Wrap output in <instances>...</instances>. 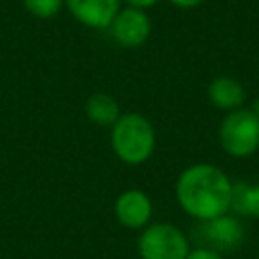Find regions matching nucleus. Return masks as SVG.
Here are the masks:
<instances>
[{"instance_id": "obj_1", "label": "nucleus", "mask_w": 259, "mask_h": 259, "mask_svg": "<svg viewBox=\"0 0 259 259\" xmlns=\"http://www.w3.org/2000/svg\"><path fill=\"white\" fill-rule=\"evenodd\" d=\"M233 182L212 164H192L176 180V200L196 221H208L231 210Z\"/></svg>"}, {"instance_id": "obj_2", "label": "nucleus", "mask_w": 259, "mask_h": 259, "mask_svg": "<svg viewBox=\"0 0 259 259\" xmlns=\"http://www.w3.org/2000/svg\"><path fill=\"white\" fill-rule=\"evenodd\" d=\"M156 146V134L152 123L142 113H123L111 125V148L115 156L130 164H144Z\"/></svg>"}, {"instance_id": "obj_3", "label": "nucleus", "mask_w": 259, "mask_h": 259, "mask_svg": "<svg viewBox=\"0 0 259 259\" xmlns=\"http://www.w3.org/2000/svg\"><path fill=\"white\" fill-rule=\"evenodd\" d=\"M219 142L233 158H247L259 150V115L239 107L229 111L219 125Z\"/></svg>"}, {"instance_id": "obj_4", "label": "nucleus", "mask_w": 259, "mask_h": 259, "mask_svg": "<svg viewBox=\"0 0 259 259\" xmlns=\"http://www.w3.org/2000/svg\"><path fill=\"white\" fill-rule=\"evenodd\" d=\"M190 251L186 235L172 223H154L138 239L142 259H186Z\"/></svg>"}, {"instance_id": "obj_5", "label": "nucleus", "mask_w": 259, "mask_h": 259, "mask_svg": "<svg viewBox=\"0 0 259 259\" xmlns=\"http://www.w3.org/2000/svg\"><path fill=\"white\" fill-rule=\"evenodd\" d=\"M192 237L198 243V247H206L217 253H223V251H235L243 245L245 229L237 217L221 214L208 221H198V225L192 229Z\"/></svg>"}, {"instance_id": "obj_6", "label": "nucleus", "mask_w": 259, "mask_h": 259, "mask_svg": "<svg viewBox=\"0 0 259 259\" xmlns=\"http://www.w3.org/2000/svg\"><path fill=\"white\" fill-rule=\"evenodd\" d=\"M107 30L111 32L113 40L119 47L138 49L150 38L152 20H150L148 10L134 8V6H121Z\"/></svg>"}, {"instance_id": "obj_7", "label": "nucleus", "mask_w": 259, "mask_h": 259, "mask_svg": "<svg viewBox=\"0 0 259 259\" xmlns=\"http://www.w3.org/2000/svg\"><path fill=\"white\" fill-rule=\"evenodd\" d=\"M121 6V0H65V8L69 10V14L79 24L93 30L109 28Z\"/></svg>"}, {"instance_id": "obj_8", "label": "nucleus", "mask_w": 259, "mask_h": 259, "mask_svg": "<svg viewBox=\"0 0 259 259\" xmlns=\"http://www.w3.org/2000/svg\"><path fill=\"white\" fill-rule=\"evenodd\" d=\"M117 221L127 229H142L150 223L152 217V200L140 188L123 190L113 204Z\"/></svg>"}, {"instance_id": "obj_9", "label": "nucleus", "mask_w": 259, "mask_h": 259, "mask_svg": "<svg viewBox=\"0 0 259 259\" xmlns=\"http://www.w3.org/2000/svg\"><path fill=\"white\" fill-rule=\"evenodd\" d=\"M208 99H210V103L217 109L233 111V109H239L245 103L247 93H245V87L235 77L221 75V77H214L210 81V85H208Z\"/></svg>"}, {"instance_id": "obj_10", "label": "nucleus", "mask_w": 259, "mask_h": 259, "mask_svg": "<svg viewBox=\"0 0 259 259\" xmlns=\"http://www.w3.org/2000/svg\"><path fill=\"white\" fill-rule=\"evenodd\" d=\"M231 210L241 217L259 219V182H233Z\"/></svg>"}, {"instance_id": "obj_11", "label": "nucleus", "mask_w": 259, "mask_h": 259, "mask_svg": "<svg viewBox=\"0 0 259 259\" xmlns=\"http://www.w3.org/2000/svg\"><path fill=\"white\" fill-rule=\"evenodd\" d=\"M85 113L97 125H113L117 121V117L121 115L117 101L109 93H93V95H89V99L85 103Z\"/></svg>"}, {"instance_id": "obj_12", "label": "nucleus", "mask_w": 259, "mask_h": 259, "mask_svg": "<svg viewBox=\"0 0 259 259\" xmlns=\"http://www.w3.org/2000/svg\"><path fill=\"white\" fill-rule=\"evenodd\" d=\"M22 6L26 8L28 14L40 20H49L55 18L65 8V0H22Z\"/></svg>"}, {"instance_id": "obj_13", "label": "nucleus", "mask_w": 259, "mask_h": 259, "mask_svg": "<svg viewBox=\"0 0 259 259\" xmlns=\"http://www.w3.org/2000/svg\"><path fill=\"white\" fill-rule=\"evenodd\" d=\"M186 259H223L221 253L212 251V249H206V247H196L192 251H188Z\"/></svg>"}, {"instance_id": "obj_14", "label": "nucleus", "mask_w": 259, "mask_h": 259, "mask_svg": "<svg viewBox=\"0 0 259 259\" xmlns=\"http://www.w3.org/2000/svg\"><path fill=\"white\" fill-rule=\"evenodd\" d=\"M125 6H134V8H142V10H148L152 6H156L160 0H121Z\"/></svg>"}, {"instance_id": "obj_15", "label": "nucleus", "mask_w": 259, "mask_h": 259, "mask_svg": "<svg viewBox=\"0 0 259 259\" xmlns=\"http://www.w3.org/2000/svg\"><path fill=\"white\" fill-rule=\"evenodd\" d=\"M172 6H176V8H182V10H190V8H196V6H200L204 0H168Z\"/></svg>"}, {"instance_id": "obj_16", "label": "nucleus", "mask_w": 259, "mask_h": 259, "mask_svg": "<svg viewBox=\"0 0 259 259\" xmlns=\"http://www.w3.org/2000/svg\"><path fill=\"white\" fill-rule=\"evenodd\" d=\"M249 109H251L253 113H257V115H259V97H257V99H253V103H251V107H249Z\"/></svg>"}]
</instances>
